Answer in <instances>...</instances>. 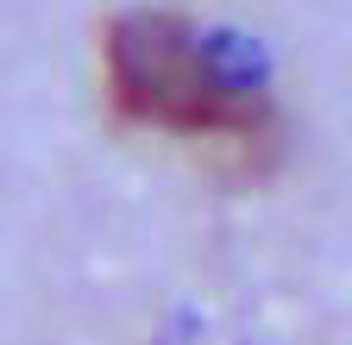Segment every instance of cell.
<instances>
[{
	"mask_svg": "<svg viewBox=\"0 0 352 345\" xmlns=\"http://www.w3.org/2000/svg\"><path fill=\"white\" fill-rule=\"evenodd\" d=\"M107 95L132 126L170 139H214L264 151L277 132V107L264 95V57L239 32H201L183 13H120L101 38Z\"/></svg>",
	"mask_w": 352,
	"mask_h": 345,
	"instance_id": "1",
	"label": "cell"
}]
</instances>
